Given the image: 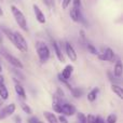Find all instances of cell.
Returning <instances> with one entry per match:
<instances>
[{
    "instance_id": "6da1fadb",
    "label": "cell",
    "mask_w": 123,
    "mask_h": 123,
    "mask_svg": "<svg viewBox=\"0 0 123 123\" xmlns=\"http://www.w3.org/2000/svg\"><path fill=\"white\" fill-rule=\"evenodd\" d=\"M11 11H12L13 16H14V18H15V22H16V24L19 26V28L25 30V31H27L28 30L27 22H26L25 15L23 14V12H22L21 10H18L15 6H11Z\"/></svg>"
},
{
    "instance_id": "7a4b0ae2",
    "label": "cell",
    "mask_w": 123,
    "mask_h": 123,
    "mask_svg": "<svg viewBox=\"0 0 123 123\" xmlns=\"http://www.w3.org/2000/svg\"><path fill=\"white\" fill-rule=\"evenodd\" d=\"M36 49H37V53H38L39 60L41 63H45L49 61L50 58V49L44 42L42 41H38L36 43Z\"/></svg>"
},
{
    "instance_id": "3957f363",
    "label": "cell",
    "mask_w": 123,
    "mask_h": 123,
    "mask_svg": "<svg viewBox=\"0 0 123 123\" xmlns=\"http://www.w3.org/2000/svg\"><path fill=\"white\" fill-rule=\"evenodd\" d=\"M0 54H1L2 56H3L4 58H6V62H9V63L11 64V65L13 66V67L17 68V69H23L24 66L23 64H22V62L18 60V58H16L14 55H12L11 53H9V51L6 49H4V48L0 47Z\"/></svg>"
},
{
    "instance_id": "277c9868",
    "label": "cell",
    "mask_w": 123,
    "mask_h": 123,
    "mask_svg": "<svg viewBox=\"0 0 123 123\" xmlns=\"http://www.w3.org/2000/svg\"><path fill=\"white\" fill-rule=\"evenodd\" d=\"M14 45L21 52H27L28 47H27V42H26L25 38L23 37V35L19 32H14Z\"/></svg>"
},
{
    "instance_id": "5b68a950",
    "label": "cell",
    "mask_w": 123,
    "mask_h": 123,
    "mask_svg": "<svg viewBox=\"0 0 123 123\" xmlns=\"http://www.w3.org/2000/svg\"><path fill=\"white\" fill-rule=\"evenodd\" d=\"M61 113H64L65 116H74L76 113V108L74 106L72 105L68 104V103H65V104H62V107H61Z\"/></svg>"
},
{
    "instance_id": "8992f818",
    "label": "cell",
    "mask_w": 123,
    "mask_h": 123,
    "mask_svg": "<svg viewBox=\"0 0 123 123\" xmlns=\"http://www.w3.org/2000/svg\"><path fill=\"white\" fill-rule=\"evenodd\" d=\"M98 58L102 61H108V62H112L113 58H115V53L113 51L110 49V48H107L103 53L98 54Z\"/></svg>"
},
{
    "instance_id": "52a82bcc",
    "label": "cell",
    "mask_w": 123,
    "mask_h": 123,
    "mask_svg": "<svg viewBox=\"0 0 123 123\" xmlns=\"http://www.w3.org/2000/svg\"><path fill=\"white\" fill-rule=\"evenodd\" d=\"M15 108H16V107H15V104H10L6 107H4V108L0 111V120L6 119V117H9V116H11L12 113H14Z\"/></svg>"
},
{
    "instance_id": "ba28073f",
    "label": "cell",
    "mask_w": 123,
    "mask_h": 123,
    "mask_svg": "<svg viewBox=\"0 0 123 123\" xmlns=\"http://www.w3.org/2000/svg\"><path fill=\"white\" fill-rule=\"evenodd\" d=\"M65 47H66V53H67V56L69 57V60H71V62H76L78 56H77V52L74 50V48L68 42H66Z\"/></svg>"
},
{
    "instance_id": "9c48e42d",
    "label": "cell",
    "mask_w": 123,
    "mask_h": 123,
    "mask_svg": "<svg viewBox=\"0 0 123 123\" xmlns=\"http://www.w3.org/2000/svg\"><path fill=\"white\" fill-rule=\"evenodd\" d=\"M70 17H71V19L74 22L83 21V16H82V14H81V9L72 6L71 11H70Z\"/></svg>"
},
{
    "instance_id": "30bf717a",
    "label": "cell",
    "mask_w": 123,
    "mask_h": 123,
    "mask_svg": "<svg viewBox=\"0 0 123 123\" xmlns=\"http://www.w3.org/2000/svg\"><path fill=\"white\" fill-rule=\"evenodd\" d=\"M32 8H34L35 16H36L37 21H38L40 24H44L45 23V16H44V14L42 13V11L40 10V8H39L37 4H34V6H32Z\"/></svg>"
},
{
    "instance_id": "8fae6325",
    "label": "cell",
    "mask_w": 123,
    "mask_h": 123,
    "mask_svg": "<svg viewBox=\"0 0 123 123\" xmlns=\"http://www.w3.org/2000/svg\"><path fill=\"white\" fill-rule=\"evenodd\" d=\"M72 70H74V67H72L71 65H67V66H66V67L63 69L62 74H60L61 78L64 79V80H69V78L71 77Z\"/></svg>"
},
{
    "instance_id": "7c38bea8",
    "label": "cell",
    "mask_w": 123,
    "mask_h": 123,
    "mask_svg": "<svg viewBox=\"0 0 123 123\" xmlns=\"http://www.w3.org/2000/svg\"><path fill=\"white\" fill-rule=\"evenodd\" d=\"M53 49H54V52H55L56 56H57L58 61L62 62V63H64V62H65V57H64L63 52H62V50H61V48H60V45H58L57 42H53Z\"/></svg>"
},
{
    "instance_id": "4fadbf2b",
    "label": "cell",
    "mask_w": 123,
    "mask_h": 123,
    "mask_svg": "<svg viewBox=\"0 0 123 123\" xmlns=\"http://www.w3.org/2000/svg\"><path fill=\"white\" fill-rule=\"evenodd\" d=\"M9 97V92L6 86L4 85L3 82H0V98L2 100H6Z\"/></svg>"
},
{
    "instance_id": "5bb4252c",
    "label": "cell",
    "mask_w": 123,
    "mask_h": 123,
    "mask_svg": "<svg viewBox=\"0 0 123 123\" xmlns=\"http://www.w3.org/2000/svg\"><path fill=\"white\" fill-rule=\"evenodd\" d=\"M43 115H44L45 119H47V121L49 123H60L58 120H57V118H56V116L54 115V113L49 112V111H44Z\"/></svg>"
},
{
    "instance_id": "9a60e30c",
    "label": "cell",
    "mask_w": 123,
    "mask_h": 123,
    "mask_svg": "<svg viewBox=\"0 0 123 123\" xmlns=\"http://www.w3.org/2000/svg\"><path fill=\"white\" fill-rule=\"evenodd\" d=\"M122 70H123V68H122V63L120 61H118L117 62V64L115 65V69H113V74H115L117 78H121V76H122Z\"/></svg>"
},
{
    "instance_id": "2e32d148",
    "label": "cell",
    "mask_w": 123,
    "mask_h": 123,
    "mask_svg": "<svg viewBox=\"0 0 123 123\" xmlns=\"http://www.w3.org/2000/svg\"><path fill=\"white\" fill-rule=\"evenodd\" d=\"M98 93H99V89H98V87H94L89 93V95H87V100H89V102H94V100L97 98Z\"/></svg>"
},
{
    "instance_id": "e0dca14e",
    "label": "cell",
    "mask_w": 123,
    "mask_h": 123,
    "mask_svg": "<svg viewBox=\"0 0 123 123\" xmlns=\"http://www.w3.org/2000/svg\"><path fill=\"white\" fill-rule=\"evenodd\" d=\"M111 91L113 92L115 94H117L118 97L119 98H123V91H122V87L118 84H112L111 85Z\"/></svg>"
},
{
    "instance_id": "ac0fdd59",
    "label": "cell",
    "mask_w": 123,
    "mask_h": 123,
    "mask_svg": "<svg viewBox=\"0 0 123 123\" xmlns=\"http://www.w3.org/2000/svg\"><path fill=\"white\" fill-rule=\"evenodd\" d=\"M61 107H62V103L60 100V98L58 97H55L53 99V104H52V108H53V110L55 111V112L57 113H61Z\"/></svg>"
},
{
    "instance_id": "d6986e66",
    "label": "cell",
    "mask_w": 123,
    "mask_h": 123,
    "mask_svg": "<svg viewBox=\"0 0 123 123\" xmlns=\"http://www.w3.org/2000/svg\"><path fill=\"white\" fill-rule=\"evenodd\" d=\"M15 92H16V94H17V95H18L21 98H23V99H26L25 90H24V87L22 86L21 84H16V85H15Z\"/></svg>"
},
{
    "instance_id": "ffe728a7",
    "label": "cell",
    "mask_w": 123,
    "mask_h": 123,
    "mask_svg": "<svg viewBox=\"0 0 123 123\" xmlns=\"http://www.w3.org/2000/svg\"><path fill=\"white\" fill-rule=\"evenodd\" d=\"M2 30H3L4 35L8 37L9 40H11V41L13 42V44H14V32H12L10 29H8V28H3Z\"/></svg>"
},
{
    "instance_id": "44dd1931",
    "label": "cell",
    "mask_w": 123,
    "mask_h": 123,
    "mask_svg": "<svg viewBox=\"0 0 123 123\" xmlns=\"http://www.w3.org/2000/svg\"><path fill=\"white\" fill-rule=\"evenodd\" d=\"M71 93H72V95H74V97L79 98V97H81V95L83 94V90L79 89V87H74V89H71Z\"/></svg>"
},
{
    "instance_id": "7402d4cb",
    "label": "cell",
    "mask_w": 123,
    "mask_h": 123,
    "mask_svg": "<svg viewBox=\"0 0 123 123\" xmlns=\"http://www.w3.org/2000/svg\"><path fill=\"white\" fill-rule=\"evenodd\" d=\"M117 116L115 115V113H111V115H109L108 117H107V120H106V123H117Z\"/></svg>"
},
{
    "instance_id": "603a6c76",
    "label": "cell",
    "mask_w": 123,
    "mask_h": 123,
    "mask_svg": "<svg viewBox=\"0 0 123 123\" xmlns=\"http://www.w3.org/2000/svg\"><path fill=\"white\" fill-rule=\"evenodd\" d=\"M21 107H22V109L24 110V112L28 113V115H31V113H32V109L30 108L28 105H26L25 103H22V104H21Z\"/></svg>"
},
{
    "instance_id": "cb8c5ba5",
    "label": "cell",
    "mask_w": 123,
    "mask_h": 123,
    "mask_svg": "<svg viewBox=\"0 0 123 123\" xmlns=\"http://www.w3.org/2000/svg\"><path fill=\"white\" fill-rule=\"evenodd\" d=\"M86 49L89 50V52L91 54H94V55L97 54V50H96V48L94 47L93 44H91V43H86Z\"/></svg>"
},
{
    "instance_id": "d4e9b609",
    "label": "cell",
    "mask_w": 123,
    "mask_h": 123,
    "mask_svg": "<svg viewBox=\"0 0 123 123\" xmlns=\"http://www.w3.org/2000/svg\"><path fill=\"white\" fill-rule=\"evenodd\" d=\"M78 123H86V117H85L83 113L79 112L78 113Z\"/></svg>"
},
{
    "instance_id": "484cf974",
    "label": "cell",
    "mask_w": 123,
    "mask_h": 123,
    "mask_svg": "<svg viewBox=\"0 0 123 123\" xmlns=\"http://www.w3.org/2000/svg\"><path fill=\"white\" fill-rule=\"evenodd\" d=\"M72 6L81 9V0H74V1H72Z\"/></svg>"
},
{
    "instance_id": "4316f807",
    "label": "cell",
    "mask_w": 123,
    "mask_h": 123,
    "mask_svg": "<svg viewBox=\"0 0 123 123\" xmlns=\"http://www.w3.org/2000/svg\"><path fill=\"white\" fill-rule=\"evenodd\" d=\"M94 121H95V116L89 115L86 117V123H94Z\"/></svg>"
},
{
    "instance_id": "83f0119b",
    "label": "cell",
    "mask_w": 123,
    "mask_h": 123,
    "mask_svg": "<svg viewBox=\"0 0 123 123\" xmlns=\"http://www.w3.org/2000/svg\"><path fill=\"white\" fill-rule=\"evenodd\" d=\"M70 2H71V0H63V2H62V6H63V9H67L68 6L70 4Z\"/></svg>"
},
{
    "instance_id": "f1b7e54d",
    "label": "cell",
    "mask_w": 123,
    "mask_h": 123,
    "mask_svg": "<svg viewBox=\"0 0 123 123\" xmlns=\"http://www.w3.org/2000/svg\"><path fill=\"white\" fill-rule=\"evenodd\" d=\"M57 120H58L60 123H68V121L66 120V118L64 117V116H60V117L57 118Z\"/></svg>"
},
{
    "instance_id": "f546056e",
    "label": "cell",
    "mask_w": 123,
    "mask_h": 123,
    "mask_svg": "<svg viewBox=\"0 0 123 123\" xmlns=\"http://www.w3.org/2000/svg\"><path fill=\"white\" fill-rule=\"evenodd\" d=\"M38 118L37 117H32L30 118V119H28V123H38Z\"/></svg>"
},
{
    "instance_id": "4dcf8cb0",
    "label": "cell",
    "mask_w": 123,
    "mask_h": 123,
    "mask_svg": "<svg viewBox=\"0 0 123 123\" xmlns=\"http://www.w3.org/2000/svg\"><path fill=\"white\" fill-rule=\"evenodd\" d=\"M94 123H106V122H105L100 117H95V121H94Z\"/></svg>"
},
{
    "instance_id": "1f68e13d",
    "label": "cell",
    "mask_w": 123,
    "mask_h": 123,
    "mask_svg": "<svg viewBox=\"0 0 123 123\" xmlns=\"http://www.w3.org/2000/svg\"><path fill=\"white\" fill-rule=\"evenodd\" d=\"M53 2V0H44V3L47 4L48 6H51V3Z\"/></svg>"
},
{
    "instance_id": "d6a6232c",
    "label": "cell",
    "mask_w": 123,
    "mask_h": 123,
    "mask_svg": "<svg viewBox=\"0 0 123 123\" xmlns=\"http://www.w3.org/2000/svg\"><path fill=\"white\" fill-rule=\"evenodd\" d=\"M80 35H81V38L84 40V39H85V34H84V31H83V30H80Z\"/></svg>"
},
{
    "instance_id": "836d02e7",
    "label": "cell",
    "mask_w": 123,
    "mask_h": 123,
    "mask_svg": "<svg viewBox=\"0 0 123 123\" xmlns=\"http://www.w3.org/2000/svg\"><path fill=\"white\" fill-rule=\"evenodd\" d=\"M3 81H4V80H3V77L0 74V82H3Z\"/></svg>"
},
{
    "instance_id": "e575fe53",
    "label": "cell",
    "mask_w": 123,
    "mask_h": 123,
    "mask_svg": "<svg viewBox=\"0 0 123 123\" xmlns=\"http://www.w3.org/2000/svg\"><path fill=\"white\" fill-rule=\"evenodd\" d=\"M3 14V12H2V10H1V8H0V16H1V15Z\"/></svg>"
},
{
    "instance_id": "d590c367",
    "label": "cell",
    "mask_w": 123,
    "mask_h": 123,
    "mask_svg": "<svg viewBox=\"0 0 123 123\" xmlns=\"http://www.w3.org/2000/svg\"><path fill=\"white\" fill-rule=\"evenodd\" d=\"M2 102H3V100H2V99H1V98H0V107H1V106H2Z\"/></svg>"
},
{
    "instance_id": "8d00e7d4",
    "label": "cell",
    "mask_w": 123,
    "mask_h": 123,
    "mask_svg": "<svg viewBox=\"0 0 123 123\" xmlns=\"http://www.w3.org/2000/svg\"><path fill=\"white\" fill-rule=\"evenodd\" d=\"M1 70H2V68H1V65H0V71H1Z\"/></svg>"
},
{
    "instance_id": "74e56055",
    "label": "cell",
    "mask_w": 123,
    "mask_h": 123,
    "mask_svg": "<svg viewBox=\"0 0 123 123\" xmlns=\"http://www.w3.org/2000/svg\"><path fill=\"white\" fill-rule=\"evenodd\" d=\"M16 123H22V122H21V121H18V122H16Z\"/></svg>"
},
{
    "instance_id": "f35d334b",
    "label": "cell",
    "mask_w": 123,
    "mask_h": 123,
    "mask_svg": "<svg viewBox=\"0 0 123 123\" xmlns=\"http://www.w3.org/2000/svg\"><path fill=\"white\" fill-rule=\"evenodd\" d=\"M38 123H43V122H40V121H38Z\"/></svg>"
}]
</instances>
